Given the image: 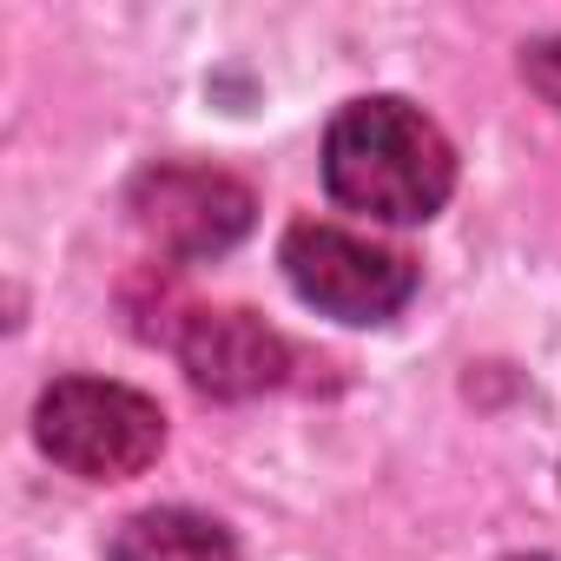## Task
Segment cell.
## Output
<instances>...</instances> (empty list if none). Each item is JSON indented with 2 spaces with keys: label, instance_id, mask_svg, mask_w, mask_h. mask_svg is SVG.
Here are the masks:
<instances>
[{
  "label": "cell",
  "instance_id": "cell-1",
  "mask_svg": "<svg viewBox=\"0 0 561 561\" xmlns=\"http://www.w3.org/2000/svg\"><path fill=\"white\" fill-rule=\"evenodd\" d=\"M324 185L344 211L383 225H423L456 192V146L423 106L397 93L351 100L324 133Z\"/></svg>",
  "mask_w": 561,
  "mask_h": 561
},
{
  "label": "cell",
  "instance_id": "cell-2",
  "mask_svg": "<svg viewBox=\"0 0 561 561\" xmlns=\"http://www.w3.org/2000/svg\"><path fill=\"white\" fill-rule=\"evenodd\" d=\"M34 436L41 449L87 482H126L139 476L159 449H165V410L133 390V383H106V377H60L41 403H34Z\"/></svg>",
  "mask_w": 561,
  "mask_h": 561
},
{
  "label": "cell",
  "instance_id": "cell-3",
  "mask_svg": "<svg viewBox=\"0 0 561 561\" xmlns=\"http://www.w3.org/2000/svg\"><path fill=\"white\" fill-rule=\"evenodd\" d=\"M285 277H291V291L337 318V324H390L410 298H416V264L377 238H357L344 225H291L285 231Z\"/></svg>",
  "mask_w": 561,
  "mask_h": 561
},
{
  "label": "cell",
  "instance_id": "cell-4",
  "mask_svg": "<svg viewBox=\"0 0 561 561\" xmlns=\"http://www.w3.org/2000/svg\"><path fill=\"white\" fill-rule=\"evenodd\" d=\"M251 192L211 165H152L133 179V225L172 257H218L251 231Z\"/></svg>",
  "mask_w": 561,
  "mask_h": 561
},
{
  "label": "cell",
  "instance_id": "cell-5",
  "mask_svg": "<svg viewBox=\"0 0 561 561\" xmlns=\"http://www.w3.org/2000/svg\"><path fill=\"white\" fill-rule=\"evenodd\" d=\"M179 364L185 377L205 390V397H225V403H244V397H264L291 377V344L277 337L257 311H192L179 324Z\"/></svg>",
  "mask_w": 561,
  "mask_h": 561
},
{
  "label": "cell",
  "instance_id": "cell-6",
  "mask_svg": "<svg viewBox=\"0 0 561 561\" xmlns=\"http://www.w3.org/2000/svg\"><path fill=\"white\" fill-rule=\"evenodd\" d=\"M231 528L198 508H139L119 522L106 561H231Z\"/></svg>",
  "mask_w": 561,
  "mask_h": 561
},
{
  "label": "cell",
  "instance_id": "cell-7",
  "mask_svg": "<svg viewBox=\"0 0 561 561\" xmlns=\"http://www.w3.org/2000/svg\"><path fill=\"white\" fill-rule=\"evenodd\" d=\"M522 80H528L541 100L561 106V41H528V47H522Z\"/></svg>",
  "mask_w": 561,
  "mask_h": 561
},
{
  "label": "cell",
  "instance_id": "cell-8",
  "mask_svg": "<svg viewBox=\"0 0 561 561\" xmlns=\"http://www.w3.org/2000/svg\"><path fill=\"white\" fill-rule=\"evenodd\" d=\"M508 561H554V554H508Z\"/></svg>",
  "mask_w": 561,
  "mask_h": 561
}]
</instances>
